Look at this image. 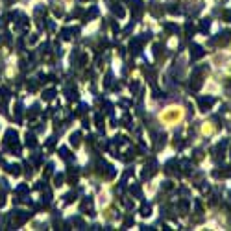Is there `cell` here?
Masks as SVG:
<instances>
[{
	"mask_svg": "<svg viewBox=\"0 0 231 231\" xmlns=\"http://www.w3.org/2000/svg\"><path fill=\"white\" fill-rule=\"evenodd\" d=\"M213 131H215V126H213L211 122H205V124H203V128H202V133H203V135H211Z\"/></svg>",
	"mask_w": 231,
	"mask_h": 231,
	"instance_id": "7a4b0ae2",
	"label": "cell"
},
{
	"mask_svg": "<svg viewBox=\"0 0 231 231\" xmlns=\"http://www.w3.org/2000/svg\"><path fill=\"white\" fill-rule=\"evenodd\" d=\"M159 119L163 122H167V124H176V122H179L183 119V109L181 107H168L167 111L161 113Z\"/></svg>",
	"mask_w": 231,
	"mask_h": 231,
	"instance_id": "6da1fadb",
	"label": "cell"
}]
</instances>
